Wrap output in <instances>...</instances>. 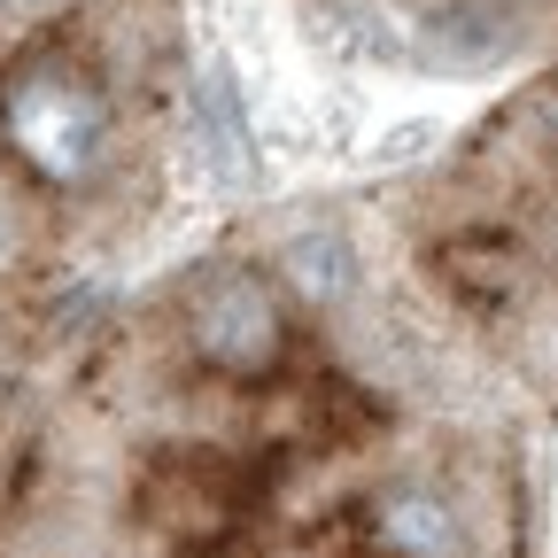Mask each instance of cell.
Listing matches in <instances>:
<instances>
[{"label":"cell","instance_id":"cell-1","mask_svg":"<svg viewBox=\"0 0 558 558\" xmlns=\"http://www.w3.org/2000/svg\"><path fill=\"white\" fill-rule=\"evenodd\" d=\"M435 264L450 295L512 341V357L558 388V78L520 109L497 171L442 226Z\"/></svg>","mask_w":558,"mask_h":558}]
</instances>
